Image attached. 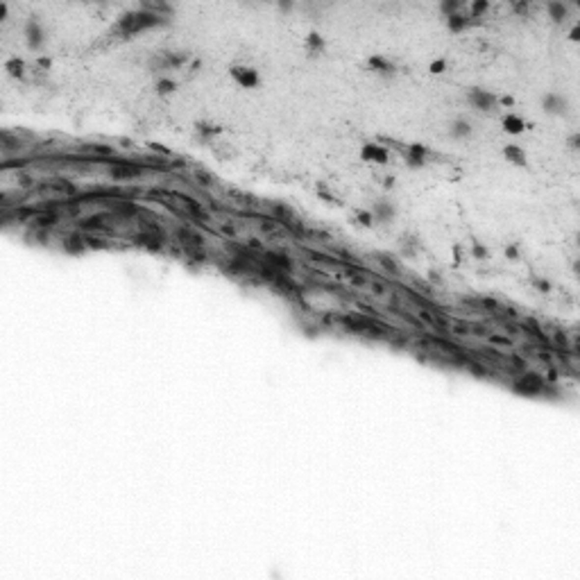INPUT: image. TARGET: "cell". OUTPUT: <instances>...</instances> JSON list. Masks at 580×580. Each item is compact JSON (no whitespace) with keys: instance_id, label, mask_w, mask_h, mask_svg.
Masks as SVG:
<instances>
[{"instance_id":"obj_1","label":"cell","mask_w":580,"mask_h":580,"mask_svg":"<svg viewBox=\"0 0 580 580\" xmlns=\"http://www.w3.org/2000/svg\"><path fill=\"white\" fill-rule=\"evenodd\" d=\"M164 23V16L161 14H152V12H145V9H138V12H129L125 14L120 21L116 23V32L118 34H136L141 29L147 28H157V25Z\"/></svg>"},{"instance_id":"obj_2","label":"cell","mask_w":580,"mask_h":580,"mask_svg":"<svg viewBox=\"0 0 580 580\" xmlns=\"http://www.w3.org/2000/svg\"><path fill=\"white\" fill-rule=\"evenodd\" d=\"M512 390H515L517 394H522V397H537V394H542L546 390V381L544 376L535 374V372H522V374L517 376L515 381H512Z\"/></svg>"},{"instance_id":"obj_3","label":"cell","mask_w":580,"mask_h":580,"mask_svg":"<svg viewBox=\"0 0 580 580\" xmlns=\"http://www.w3.org/2000/svg\"><path fill=\"white\" fill-rule=\"evenodd\" d=\"M25 43H28L29 50H41L43 43H46V29H43L41 21L36 16L28 18V23H25Z\"/></svg>"},{"instance_id":"obj_4","label":"cell","mask_w":580,"mask_h":580,"mask_svg":"<svg viewBox=\"0 0 580 580\" xmlns=\"http://www.w3.org/2000/svg\"><path fill=\"white\" fill-rule=\"evenodd\" d=\"M467 100L476 107V109H478V111H492V109H497V105H498L497 95L490 93V91H483V88H471L469 95H467Z\"/></svg>"},{"instance_id":"obj_5","label":"cell","mask_w":580,"mask_h":580,"mask_svg":"<svg viewBox=\"0 0 580 580\" xmlns=\"http://www.w3.org/2000/svg\"><path fill=\"white\" fill-rule=\"evenodd\" d=\"M542 109L551 116H567L569 113V100L560 93H546L542 98Z\"/></svg>"},{"instance_id":"obj_6","label":"cell","mask_w":580,"mask_h":580,"mask_svg":"<svg viewBox=\"0 0 580 580\" xmlns=\"http://www.w3.org/2000/svg\"><path fill=\"white\" fill-rule=\"evenodd\" d=\"M231 77H234L243 88H256L258 84H261L258 73L254 71V68H247V66H236V68H231Z\"/></svg>"},{"instance_id":"obj_7","label":"cell","mask_w":580,"mask_h":580,"mask_svg":"<svg viewBox=\"0 0 580 580\" xmlns=\"http://www.w3.org/2000/svg\"><path fill=\"white\" fill-rule=\"evenodd\" d=\"M372 216H374V222L390 224L394 220V216H397V209H394L392 202L379 199V202H374V206H372Z\"/></svg>"},{"instance_id":"obj_8","label":"cell","mask_w":580,"mask_h":580,"mask_svg":"<svg viewBox=\"0 0 580 580\" xmlns=\"http://www.w3.org/2000/svg\"><path fill=\"white\" fill-rule=\"evenodd\" d=\"M360 157L365 159V161H369V164H379V166H386L387 159H390V154H387V150L383 145H376V143H367V145H363V150H360Z\"/></svg>"},{"instance_id":"obj_9","label":"cell","mask_w":580,"mask_h":580,"mask_svg":"<svg viewBox=\"0 0 580 580\" xmlns=\"http://www.w3.org/2000/svg\"><path fill=\"white\" fill-rule=\"evenodd\" d=\"M143 172V168H138V166L134 164H116L109 168V175L113 177V179H134V177H138Z\"/></svg>"},{"instance_id":"obj_10","label":"cell","mask_w":580,"mask_h":580,"mask_svg":"<svg viewBox=\"0 0 580 580\" xmlns=\"http://www.w3.org/2000/svg\"><path fill=\"white\" fill-rule=\"evenodd\" d=\"M471 132H474V127L467 118H456V120L449 123V134L453 138H467V136H471Z\"/></svg>"},{"instance_id":"obj_11","label":"cell","mask_w":580,"mask_h":580,"mask_svg":"<svg viewBox=\"0 0 580 580\" xmlns=\"http://www.w3.org/2000/svg\"><path fill=\"white\" fill-rule=\"evenodd\" d=\"M367 66L374 73H381V75H392L394 73V66L390 64L386 57H381V55H372V57L367 59Z\"/></svg>"},{"instance_id":"obj_12","label":"cell","mask_w":580,"mask_h":580,"mask_svg":"<svg viewBox=\"0 0 580 580\" xmlns=\"http://www.w3.org/2000/svg\"><path fill=\"white\" fill-rule=\"evenodd\" d=\"M501 125H503V129L508 132V134H522L524 129H526V123H524V118H522V116H517V113H508V116H503Z\"/></svg>"},{"instance_id":"obj_13","label":"cell","mask_w":580,"mask_h":580,"mask_svg":"<svg viewBox=\"0 0 580 580\" xmlns=\"http://www.w3.org/2000/svg\"><path fill=\"white\" fill-rule=\"evenodd\" d=\"M34 220H32V224H34L36 229H50V227H55V224H59V213H55V211H48V213H34Z\"/></svg>"},{"instance_id":"obj_14","label":"cell","mask_w":580,"mask_h":580,"mask_svg":"<svg viewBox=\"0 0 580 580\" xmlns=\"http://www.w3.org/2000/svg\"><path fill=\"white\" fill-rule=\"evenodd\" d=\"M546 12H549V16L555 21V23H564L569 18V7L564 5V2H549L546 5Z\"/></svg>"},{"instance_id":"obj_15","label":"cell","mask_w":580,"mask_h":580,"mask_svg":"<svg viewBox=\"0 0 580 580\" xmlns=\"http://www.w3.org/2000/svg\"><path fill=\"white\" fill-rule=\"evenodd\" d=\"M503 157L508 159V164L515 166H526V152L517 145H505L503 147Z\"/></svg>"},{"instance_id":"obj_16","label":"cell","mask_w":580,"mask_h":580,"mask_svg":"<svg viewBox=\"0 0 580 580\" xmlns=\"http://www.w3.org/2000/svg\"><path fill=\"white\" fill-rule=\"evenodd\" d=\"M304 46H306V50H308V53L317 55V53H322L324 48H327V41H324V39L317 34V32H311V34L304 39Z\"/></svg>"},{"instance_id":"obj_17","label":"cell","mask_w":580,"mask_h":580,"mask_svg":"<svg viewBox=\"0 0 580 580\" xmlns=\"http://www.w3.org/2000/svg\"><path fill=\"white\" fill-rule=\"evenodd\" d=\"M446 28L451 29V32H463V29L469 28V16H465V14H453V16L446 18Z\"/></svg>"},{"instance_id":"obj_18","label":"cell","mask_w":580,"mask_h":580,"mask_svg":"<svg viewBox=\"0 0 580 580\" xmlns=\"http://www.w3.org/2000/svg\"><path fill=\"white\" fill-rule=\"evenodd\" d=\"M157 93L159 95H172L177 91V82L175 80H170V77H159L157 80Z\"/></svg>"},{"instance_id":"obj_19","label":"cell","mask_w":580,"mask_h":580,"mask_svg":"<svg viewBox=\"0 0 580 580\" xmlns=\"http://www.w3.org/2000/svg\"><path fill=\"white\" fill-rule=\"evenodd\" d=\"M5 71L9 73L12 77H23L25 75V64L18 57H12V59H7L5 61Z\"/></svg>"},{"instance_id":"obj_20","label":"cell","mask_w":580,"mask_h":580,"mask_svg":"<svg viewBox=\"0 0 580 580\" xmlns=\"http://www.w3.org/2000/svg\"><path fill=\"white\" fill-rule=\"evenodd\" d=\"M376 261H379V265H381V268L386 270L387 275H392V276H397V275H399V265L394 263V261H392L390 256H387V254H379V256H376Z\"/></svg>"},{"instance_id":"obj_21","label":"cell","mask_w":580,"mask_h":580,"mask_svg":"<svg viewBox=\"0 0 580 580\" xmlns=\"http://www.w3.org/2000/svg\"><path fill=\"white\" fill-rule=\"evenodd\" d=\"M460 7H463L460 0H442V2H440V12L449 18V16H453V14L460 12Z\"/></svg>"},{"instance_id":"obj_22","label":"cell","mask_w":580,"mask_h":580,"mask_svg":"<svg viewBox=\"0 0 580 580\" xmlns=\"http://www.w3.org/2000/svg\"><path fill=\"white\" fill-rule=\"evenodd\" d=\"M195 127H197V134L202 136V138H213V136L220 134V127H218V125H211V123H197Z\"/></svg>"},{"instance_id":"obj_23","label":"cell","mask_w":580,"mask_h":580,"mask_svg":"<svg viewBox=\"0 0 580 580\" xmlns=\"http://www.w3.org/2000/svg\"><path fill=\"white\" fill-rule=\"evenodd\" d=\"M64 247L68 249V252H82L84 247H86V243H84V236H75V238H64Z\"/></svg>"},{"instance_id":"obj_24","label":"cell","mask_w":580,"mask_h":580,"mask_svg":"<svg viewBox=\"0 0 580 580\" xmlns=\"http://www.w3.org/2000/svg\"><path fill=\"white\" fill-rule=\"evenodd\" d=\"M272 213H275V218H279V220H286V222H293V220H297L293 213V209H288V206L283 204H275L272 206Z\"/></svg>"},{"instance_id":"obj_25","label":"cell","mask_w":580,"mask_h":580,"mask_svg":"<svg viewBox=\"0 0 580 580\" xmlns=\"http://www.w3.org/2000/svg\"><path fill=\"white\" fill-rule=\"evenodd\" d=\"M471 256L478 258V261H485L490 256V249L485 245H481V243H471Z\"/></svg>"},{"instance_id":"obj_26","label":"cell","mask_w":580,"mask_h":580,"mask_svg":"<svg viewBox=\"0 0 580 580\" xmlns=\"http://www.w3.org/2000/svg\"><path fill=\"white\" fill-rule=\"evenodd\" d=\"M487 9H490V2H485V0H481V2H471V7H469V12H471V16L474 18L483 16Z\"/></svg>"},{"instance_id":"obj_27","label":"cell","mask_w":580,"mask_h":580,"mask_svg":"<svg viewBox=\"0 0 580 580\" xmlns=\"http://www.w3.org/2000/svg\"><path fill=\"white\" fill-rule=\"evenodd\" d=\"M356 222L363 224V227H372L374 224V216H372V211H356Z\"/></svg>"},{"instance_id":"obj_28","label":"cell","mask_w":580,"mask_h":580,"mask_svg":"<svg viewBox=\"0 0 580 580\" xmlns=\"http://www.w3.org/2000/svg\"><path fill=\"white\" fill-rule=\"evenodd\" d=\"M487 340L497 347H512V338H505V335H497V333H487Z\"/></svg>"},{"instance_id":"obj_29","label":"cell","mask_w":580,"mask_h":580,"mask_svg":"<svg viewBox=\"0 0 580 580\" xmlns=\"http://www.w3.org/2000/svg\"><path fill=\"white\" fill-rule=\"evenodd\" d=\"M533 286L537 288V293H551V281H546V279H542V276H535Z\"/></svg>"},{"instance_id":"obj_30","label":"cell","mask_w":580,"mask_h":580,"mask_svg":"<svg viewBox=\"0 0 580 580\" xmlns=\"http://www.w3.org/2000/svg\"><path fill=\"white\" fill-rule=\"evenodd\" d=\"M16 182H18V186L21 188H32L34 186V179L29 175H25V172H16Z\"/></svg>"},{"instance_id":"obj_31","label":"cell","mask_w":580,"mask_h":580,"mask_svg":"<svg viewBox=\"0 0 580 580\" xmlns=\"http://www.w3.org/2000/svg\"><path fill=\"white\" fill-rule=\"evenodd\" d=\"M195 179H197L202 186H211V184H213V177L209 175L206 170H197V172H195Z\"/></svg>"},{"instance_id":"obj_32","label":"cell","mask_w":580,"mask_h":580,"mask_svg":"<svg viewBox=\"0 0 580 580\" xmlns=\"http://www.w3.org/2000/svg\"><path fill=\"white\" fill-rule=\"evenodd\" d=\"M369 288H372V295H376V297H383V295L387 293V286L383 281L381 283H379V281H372V283H369Z\"/></svg>"},{"instance_id":"obj_33","label":"cell","mask_w":580,"mask_h":580,"mask_svg":"<svg viewBox=\"0 0 580 580\" xmlns=\"http://www.w3.org/2000/svg\"><path fill=\"white\" fill-rule=\"evenodd\" d=\"M444 68H446V61H442V59H435L433 64L428 66V71L433 73V75H440V73H444Z\"/></svg>"},{"instance_id":"obj_34","label":"cell","mask_w":580,"mask_h":580,"mask_svg":"<svg viewBox=\"0 0 580 580\" xmlns=\"http://www.w3.org/2000/svg\"><path fill=\"white\" fill-rule=\"evenodd\" d=\"M553 342H555L557 347H562V349H567V347H569V340H567V335H564V333H560V331H557V333L553 335Z\"/></svg>"},{"instance_id":"obj_35","label":"cell","mask_w":580,"mask_h":580,"mask_svg":"<svg viewBox=\"0 0 580 580\" xmlns=\"http://www.w3.org/2000/svg\"><path fill=\"white\" fill-rule=\"evenodd\" d=\"M505 256L515 261V258H519V249H517L515 245H508V247H505Z\"/></svg>"},{"instance_id":"obj_36","label":"cell","mask_w":580,"mask_h":580,"mask_svg":"<svg viewBox=\"0 0 580 580\" xmlns=\"http://www.w3.org/2000/svg\"><path fill=\"white\" fill-rule=\"evenodd\" d=\"M481 304L485 306L487 311H498V304H497V302H494V299H483Z\"/></svg>"},{"instance_id":"obj_37","label":"cell","mask_w":580,"mask_h":580,"mask_svg":"<svg viewBox=\"0 0 580 580\" xmlns=\"http://www.w3.org/2000/svg\"><path fill=\"white\" fill-rule=\"evenodd\" d=\"M515 12H519V14H528V9H530V5L528 2H515Z\"/></svg>"},{"instance_id":"obj_38","label":"cell","mask_w":580,"mask_h":580,"mask_svg":"<svg viewBox=\"0 0 580 580\" xmlns=\"http://www.w3.org/2000/svg\"><path fill=\"white\" fill-rule=\"evenodd\" d=\"M567 143H569V147H571V150H578L580 136H578V134H571V136H569V141H567Z\"/></svg>"},{"instance_id":"obj_39","label":"cell","mask_w":580,"mask_h":580,"mask_svg":"<svg viewBox=\"0 0 580 580\" xmlns=\"http://www.w3.org/2000/svg\"><path fill=\"white\" fill-rule=\"evenodd\" d=\"M392 184H394V177H386V182H383V186H386V188H392Z\"/></svg>"},{"instance_id":"obj_40","label":"cell","mask_w":580,"mask_h":580,"mask_svg":"<svg viewBox=\"0 0 580 580\" xmlns=\"http://www.w3.org/2000/svg\"><path fill=\"white\" fill-rule=\"evenodd\" d=\"M571 39H574V41H578V28L571 29Z\"/></svg>"},{"instance_id":"obj_41","label":"cell","mask_w":580,"mask_h":580,"mask_svg":"<svg viewBox=\"0 0 580 580\" xmlns=\"http://www.w3.org/2000/svg\"><path fill=\"white\" fill-rule=\"evenodd\" d=\"M279 7H281V9H293V2H281Z\"/></svg>"}]
</instances>
